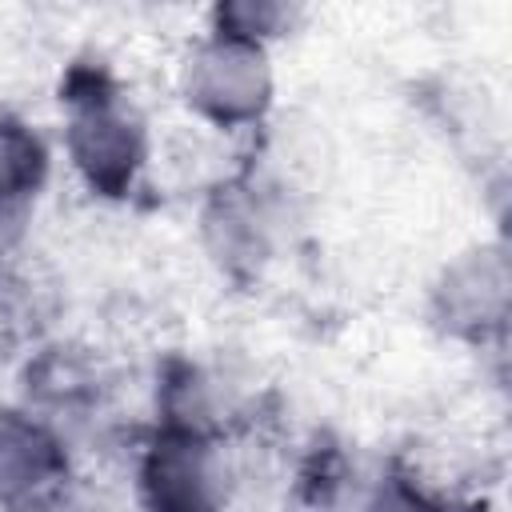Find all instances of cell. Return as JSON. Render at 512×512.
<instances>
[{"label":"cell","instance_id":"6da1fadb","mask_svg":"<svg viewBox=\"0 0 512 512\" xmlns=\"http://www.w3.org/2000/svg\"><path fill=\"white\" fill-rule=\"evenodd\" d=\"M76 80H84V88L68 84V100L76 104L72 116V156L76 168L88 176V184L104 196H120L144 156V136L140 124L116 104L112 84L100 72H76Z\"/></svg>","mask_w":512,"mask_h":512},{"label":"cell","instance_id":"7a4b0ae2","mask_svg":"<svg viewBox=\"0 0 512 512\" xmlns=\"http://www.w3.org/2000/svg\"><path fill=\"white\" fill-rule=\"evenodd\" d=\"M268 68L252 40L216 36L188 60L184 92L188 104H196L216 124H244L256 120L268 104Z\"/></svg>","mask_w":512,"mask_h":512},{"label":"cell","instance_id":"3957f363","mask_svg":"<svg viewBox=\"0 0 512 512\" xmlns=\"http://www.w3.org/2000/svg\"><path fill=\"white\" fill-rule=\"evenodd\" d=\"M140 476L152 512H212L216 504V468L200 432L172 428L152 444Z\"/></svg>","mask_w":512,"mask_h":512},{"label":"cell","instance_id":"277c9868","mask_svg":"<svg viewBox=\"0 0 512 512\" xmlns=\"http://www.w3.org/2000/svg\"><path fill=\"white\" fill-rule=\"evenodd\" d=\"M64 452L60 444L32 420L4 416L0 420V500H28L52 476H60Z\"/></svg>","mask_w":512,"mask_h":512},{"label":"cell","instance_id":"5b68a950","mask_svg":"<svg viewBox=\"0 0 512 512\" xmlns=\"http://www.w3.org/2000/svg\"><path fill=\"white\" fill-rule=\"evenodd\" d=\"M448 296V312H452V324H480L488 320V312H500L504 308V288L500 284H484V268L468 264L452 276V288L444 292Z\"/></svg>","mask_w":512,"mask_h":512},{"label":"cell","instance_id":"8992f818","mask_svg":"<svg viewBox=\"0 0 512 512\" xmlns=\"http://www.w3.org/2000/svg\"><path fill=\"white\" fill-rule=\"evenodd\" d=\"M24 320H28V300H24L20 284L0 276V348H8L24 332Z\"/></svg>","mask_w":512,"mask_h":512},{"label":"cell","instance_id":"52a82bcc","mask_svg":"<svg viewBox=\"0 0 512 512\" xmlns=\"http://www.w3.org/2000/svg\"><path fill=\"white\" fill-rule=\"evenodd\" d=\"M12 512H80V508H72L68 500H28V504H16Z\"/></svg>","mask_w":512,"mask_h":512}]
</instances>
